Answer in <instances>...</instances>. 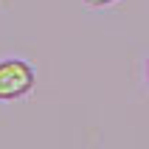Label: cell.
<instances>
[{"instance_id":"obj_2","label":"cell","mask_w":149,"mask_h":149,"mask_svg":"<svg viewBox=\"0 0 149 149\" xmlns=\"http://www.w3.org/2000/svg\"><path fill=\"white\" fill-rule=\"evenodd\" d=\"M87 6H93V8H101V6H113L116 0H84Z\"/></svg>"},{"instance_id":"obj_3","label":"cell","mask_w":149,"mask_h":149,"mask_svg":"<svg viewBox=\"0 0 149 149\" xmlns=\"http://www.w3.org/2000/svg\"><path fill=\"white\" fill-rule=\"evenodd\" d=\"M143 82H146V90H149V56H146V65H143Z\"/></svg>"},{"instance_id":"obj_1","label":"cell","mask_w":149,"mask_h":149,"mask_svg":"<svg viewBox=\"0 0 149 149\" xmlns=\"http://www.w3.org/2000/svg\"><path fill=\"white\" fill-rule=\"evenodd\" d=\"M37 84V70L25 59L6 56L0 59V101H17L28 96Z\"/></svg>"}]
</instances>
